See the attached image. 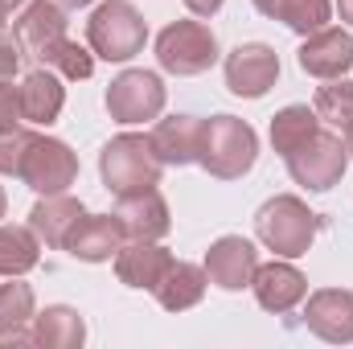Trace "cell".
Wrapping results in <instances>:
<instances>
[{
	"label": "cell",
	"mask_w": 353,
	"mask_h": 349,
	"mask_svg": "<svg viewBox=\"0 0 353 349\" xmlns=\"http://www.w3.org/2000/svg\"><path fill=\"white\" fill-rule=\"evenodd\" d=\"M345 148H350V161H353V132L345 136Z\"/></svg>",
	"instance_id": "74e56055"
},
{
	"label": "cell",
	"mask_w": 353,
	"mask_h": 349,
	"mask_svg": "<svg viewBox=\"0 0 353 349\" xmlns=\"http://www.w3.org/2000/svg\"><path fill=\"white\" fill-rule=\"evenodd\" d=\"M0 346H33V329H8L0 333Z\"/></svg>",
	"instance_id": "1f68e13d"
},
{
	"label": "cell",
	"mask_w": 353,
	"mask_h": 349,
	"mask_svg": "<svg viewBox=\"0 0 353 349\" xmlns=\"http://www.w3.org/2000/svg\"><path fill=\"white\" fill-rule=\"evenodd\" d=\"M161 157L152 148L148 136L140 132H123L115 136L103 152H99V173H103V185L123 197V193H140V189H152L161 185Z\"/></svg>",
	"instance_id": "3957f363"
},
{
	"label": "cell",
	"mask_w": 353,
	"mask_h": 349,
	"mask_svg": "<svg viewBox=\"0 0 353 349\" xmlns=\"http://www.w3.org/2000/svg\"><path fill=\"white\" fill-rule=\"evenodd\" d=\"M279 79V54L263 41H247L226 54V87L239 99H263Z\"/></svg>",
	"instance_id": "9c48e42d"
},
{
	"label": "cell",
	"mask_w": 353,
	"mask_h": 349,
	"mask_svg": "<svg viewBox=\"0 0 353 349\" xmlns=\"http://www.w3.org/2000/svg\"><path fill=\"white\" fill-rule=\"evenodd\" d=\"M255 8H259L263 17H271V21H283V25H288L292 33H300V37L325 29L329 17H333V4H329V0H255Z\"/></svg>",
	"instance_id": "603a6c76"
},
{
	"label": "cell",
	"mask_w": 353,
	"mask_h": 349,
	"mask_svg": "<svg viewBox=\"0 0 353 349\" xmlns=\"http://www.w3.org/2000/svg\"><path fill=\"white\" fill-rule=\"evenodd\" d=\"M255 267H259V251H255V243L243 239V235H222V239L205 251V275H210V283H218L222 292H243V288H251Z\"/></svg>",
	"instance_id": "30bf717a"
},
{
	"label": "cell",
	"mask_w": 353,
	"mask_h": 349,
	"mask_svg": "<svg viewBox=\"0 0 353 349\" xmlns=\"http://www.w3.org/2000/svg\"><path fill=\"white\" fill-rule=\"evenodd\" d=\"M316 132H321V115L312 107H304V103H292V107H283V111L271 115V148L279 157H292Z\"/></svg>",
	"instance_id": "cb8c5ba5"
},
{
	"label": "cell",
	"mask_w": 353,
	"mask_h": 349,
	"mask_svg": "<svg viewBox=\"0 0 353 349\" xmlns=\"http://www.w3.org/2000/svg\"><path fill=\"white\" fill-rule=\"evenodd\" d=\"M12 37H17V46H21L25 58H37L41 62V54L54 41L66 37V8L58 0H29L25 12L12 21Z\"/></svg>",
	"instance_id": "4fadbf2b"
},
{
	"label": "cell",
	"mask_w": 353,
	"mask_h": 349,
	"mask_svg": "<svg viewBox=\"0 0 353 349\" xmlns=\"http://www.w3.org/2000/svg\"><path fill=\"white\" fill-rule=\"evenodd\" d=\"M205 283H210L205 267L173 259V267H169V271L161 275V283H157L152 292H157L161 308H169V312H185V308L201 304V296H205Z\"/></svg>",
	"instance_id": "7402d4cb"
},
{
	"label": "cell",
	"mask_w": 353,
	"mask_h": 349,
	"mask_svg": "<svg viewBox=\"0 0 353 349\" xmlns=\"http://www.w3.org/2000/svg\"><path fill=\"white\" fill-rule=\"evenodd\" d=\"M87 41L94 58L103 62H128L144 50L148 41V25L140 17V8L132 0H103L87 21Z\"/></svg>",
	"instance_id": "277c9868"
},
{
	"label": "cell",
	"mask_w": 353,
	"mask_h": 349,
	"mask_svg": "<svg viewBox=\"0 0 353 349\" xmlns=\"http://www.w3.org/2000/svg\"><path fill=\"white\" fill-rule=\"evenodd\" d=\"M21 4H25V0H0V29H4V21H8Z\"/></svg>",
	"instance_id": "836d02e7"
},
{
	"label": "cell",
	"mask_w": 353,
	"mask_h": 349,
	"mask_svg": "<svg viewBox=\"0 0 353 349\" xmlns=\"http://www.w3.org/2000/svg\"><path fill=\"white\" fill-rule=\"evenodd\" d=\"M321 218L296 197V193H279L263 201V210L255 214V235L267 251H275L279 259H300L308 255V247L316 243Z\"/></svg>",
	"instance_id": "7a4b0ae2"
},
{
	"label": "cell",
	"mask_w": 353,
	"mask_h": 349,
	"mask_svg": "<svg viewBox=\"0 0 353 349\" xmlns=\"http://www.w3.org/2000/svg\"><path fill=\"white\" fill-rule=\"evenodd\" d=\"M62 107H66V87H62V79L50 66L46 70H29L21 79V111H25L29 123L50 128L62 115Z\"/></svg>",
	"instance_id": "ffe728a7"
},
{
	"label": "cell",
	"mask_w": 353,
	"mask_h": 349,
	"mask_svg": "<svg viewBox=\"0 0 353 349\" xmlns=\"http://www.w3.org/2000/svg\"><path fill=\"white\" fill-rule=\"evenodd\" d=\"M87 341V321L70 304H50L33 317V346L37 349H79Z\"/></svg>",
	"instance_id": "44dd1931"
},
{
	"label": "cell",
	"mask_w": 353,
	"mask_h": 349,
	"mask_svg": "<svg viewBox=\"0 0 353 349\" xmlns=\"http://www.w3.org/2000/svg\"><path fill=\"white\" fill-rule=\"evenodd\" d=\"M157 62L176 79L205 74L218 62V37L205 21H173L157 33Z\"/></svg>",
	"instance_id": "5b68a950"
},
{
	"label": "cell",
	"mask_w": 353,
	"mask_h": 349,
	"mask_svg": "<svg viewBox=\"0 0 353 349\" xmlns=\"http://www.w3.org/2000/svg\"><path fill=\"white\" fill-rule=\"evenodd\" d=\"M128 243V230L119 222V214H83L74 222V230L66 235V247L74 259L83 263H107L119 255V247Z\"/></svg>",
	"instance_id": "8fae6325"
},
{
	"label": "cell",
	"mask_w": 353,
	"mask_h": 349,
	"mask_svg": "<svg viewBox=\"0 0 353 349\" xmlns=\"http://www.w3.org/2000/svg\"><path fill=\"white\" fill-rule=\"evenodd\" d=\"M128 239H165L173 218H169V201L161 197V189H140V193H123L115 206Z\"/></svg>",
	"instance_id": "e0dca14e"
},
{
	"label": "cell",
	"mask_w": 353,
	"mask_h": 349,
	"mask_svg": "<svg viewBox=\"0 0 353 349\" xmlns=\"http://www.w3.org/2000/svg\"><path fill=\"white\" fill-rule=\"evenodd\" d=\"M33 140H37V132H25V128L0 132V173L4 177H21V165H25Z\"/></svg>",
	"instance_id": "f1b7e54d"
},
{
	"label": "cell",
	"mask_w": 353,
	"mask_h": 349,
	"mask_svg": "<svg viewBox=\"0 0 353 349\" xmlns=\"http://www.w3.org/2000/svg\"><path fill=\"white\" fill-rule=\"evenodd\" d=\"M201 123L197 115H169L152 128V148L161 157V165L169 169H181V165H193L197 161V144H201Z\"/></svg>",
	"instance_id": "ac0fdd59"
},
{
	"label": "cell",
	"mask_w": 353,
	"mask_h": 349,
	"mask_svg": "<svg viewBox=\"0 0 353 349\" xmlns=\"http://www.w3.org/2000/svg\"><path fill=\"white\" fill-rule=\"evenodd\" d=\"M21 181L33 189V193H66L74 181H79V157L70 152L66 140H54V136H37L25 165H21Z\"/></svg>",
	"instance_id": "ba28073f"
},
{
	"label": "cell",
	"mask_w": 353,
	"mask_h": 349,
	"mask_svg": "<svg viewBox=\"0 0 353 349\" xmlns=\"http://www.w3.org/2000/svg\"><path fill=\"white\" fill-rule=\"evenodd\" d=\"M41 66L58 70L62 79H74V83H83V79H90V74H94V50H83L79 41L62 37V41H54V46L41 54Z\"/></svg>",
	"instance_id": "4316f807"
},
{
	"label": "cell",
	"mask_w": 353,
	"mask_h": 349,
	"mask_svg": "<svg viewBox=\"0 0 353 349\" xmlns=\"http://www.w3.org/2000/svg\"><path fill=\"white\" fill-rule=\"evenodd\" d=\"M169 267H173V251L161 247L157 239H132V243H123L119 255H115V275H119V283L144 288V292H152Z\"/></svg>",
	"instance_id": "2e32d148"
},
{
	"label": "cell",
	"mask_w": 353,
	"mask_h": 349,
	"mask_svg": "<svg viewBox=\"0 0 353 349\" xmlns=\"http://www.w3.org/2000/svg\"><path fill=\"white\" fill-rule=\"evenodd\" d=\"M350 66H353V37L345 29L325 25V29L304 37V46H300V70L304 74L329 83V79H345Z\"/></svg>",
	"instance_id": "5bb4252c"
},
{
	"label": "cell",
	"mask_w": 353,
	"mask_h": 349,
	"mask_svg": "<svg viewBox=\"0 0 353 349\" xmlns=\"http://www.w3.org/2000/svg\"><path fill=\"white\" fill-rule=\"evenodd\" d=\"M312 111L321 115V123H329L341 136H350L353 132V83L350 79H329V87L316 90Z\"/></svg>",
	"instance_id": "484cf974"
},
{
	"label": "cell",
	"mask_w": 353,
	"mask_h": 349,
	"mask_svg": "<svg viewBox=\"0 0 353 349\" xmlns=\"http://www.w3.org/2000/svg\"><path fill=\"white\" fill-rule=\"evenodd\" d=\"M337 12H341V21L353 29V0H337Z\"/></svg>",
	"instance_id": "e575fe53"
},
{
	"label": "cell",
	"mask_w": 353,
	"mask_h": 349,
	"mask_svg": "<svg viewBox=\"0 0 353 349\" xmlns=\"http://www.w3.org/2000/svg\"><path fill=\"white\" fill-rule=\"evenodd\" d=\"M185 8H189L193 17H214V12L222 8V0H185Z\"/></svg>",
	"instance_id": "d6a6232c"
},
{
	"label": "cell",
	"mask_w": 353,
	"mask_h": 349,
	"mask_svg": "<svg viewBox=\"0 0 353 349\" xmlns=\"http://www.w3.org/2000/svg\"><path fill=\"white\" fill-rule=\"evenodd\" d=\"M33 288L21 283V275H12V283H0V333L25 329L33 325Z\"/></svg>",
	"instance_id": "83f0119b"
},
{
	"label": "cell",
	"mask_w": 353,
	"mask_h": 349,
	"mask_svg": "<svg viewBox=\"0 0 353 349\" xmlns=\"http://www.w3.org/2000/svg\"><path fill=\"white\" fill-rule=\"evenodd\" d=\"M21 119H25V111H21V87L0 83V132L21 128Z\"/></svg>",
	"instance_id": "f546056e"
},
{
	"label": "cell",
	"mask_w": 353,
	"mask_h": 349,
	"mask_svg": "<svg viewBox=\"0 0 353 349\" xmlns=\"http://www.w3.org/2000/svg\"><path fill=\"white\" fill-rule=\"evenodd\" d=\"M288 161V173L296 185H304V189H312V193H325V189H333L341 177H345V165H350V148H345V140L341 136H333V132H316V136H308L292 157H283Z\"/></svg>",
	"instance_id": "8992f818"
},
{
	"label": "cell",
	"mask_w": 353,
	"mask_h": 349,
	"mask_svg": "<svg viewBox=\"0 0 353 349\" xmlns=\"http://www.w3.org/2000/svg\"><path fill=\"white\" fill-rule=\"evenodd\" d=\"M304 325L329 346H350L353 341V292L345 288H321L304 304Z\"/></svg>",
	"instance_id": "7c38bea8"
},
{
	"label": "cell",
	"mask_w": 353,
	"mask_h": 349,
	"mask_svg": "<svg viewBox=\"0 0 353 349\" xmlns=\"http://www.w3.org/2000/svg\"><path fill=\"white\" fill-rule=\"evenodd\" d=\"M259 157V136L247 119L239 115H214L201 123V144H197V165L218 181H239L251 173Z\"/></svg>",
	"instance_id": "6da1fadb"
},
{
	"label": "cell",
	"mask_w": 353,
	"mask_h": 349,
	"mask_svg": "<svg viewBox=\"0 0 353 349\" xmlns=\"http://www.w3.org/2000/svg\"><path fill=\"white\" fill-rule=\"evenodd\" d=\"M251 288H255L259 308H267V312H292V308L308 296V279H304V271L292 267L288 259L259 263Z\"/></svg>",
	"instance_id": "9a60e30c"
},
{
	"label": "cell",
	"mask_w": 353,
	"mask_h": 349,
	"mask_svg": "<svg viewBox=\"0 0 353 349\" xmlns=\"http://www.w3.org/2000/svg\"><path fill=\"white\" fill-rule=\"evenodd\" d=\"M4 210H8V197H4V189H0V218H4Z\"/></svg>",
	"instance_id": "8d00e7d4"
},
{
	"label": "cell",
	"mask_w": 353,
	"mask_h": 349,
	"mask_svg": "<svg viewBox=\"0 0 353 349\" xmlns=\"http://www.w3.org/2000/svg\"><path fill=\"white\" fill-rule=\"evenodd\" d=\"M107 111L115 123H144L165 111V83L152 70H123L107 87Z\"/></svg>",
	"instance_id": "52a82bcc"
},
{
	"label": "cell",
	"mask_w": 353,
	"mask_h": 349,
	"mask_svg": "<svg viewBox=\"0 0 353 349\" xmlns=\"http://www.w3.org/2000/svg\"><path fill=\"white\" fill-rule=\"evenodd\" d=\"M62 8H87V4H94V0H58Z\"/></svg>",
	"instance_id": "d590c367"
},
{
	"label": "cell",
	"mask_w": 353,
	"mask_h": 349,
	"mask_svg": "<svg viewBox=\"0 0 353 349\" xmlns=\"http://www.w3.org/2000/svg\"><path fill=\"white\" fill-rule=\"evenodd\" d=\"M87 210H83V201L79 197H70V193H46L33 210H29V226H33V235L46 243V247H66V235L74 230V222L83 218Z\"/></svg>",
	"instance_id": "d6986e66"
},
{
	"label": "cell",
	"mask_w": 353,
	"mask_h": 349,
	"mask_svg": "<svg viewBox=\"0 0 353 349\" xmlns=\"http://www.w3.org/2000/svg\"><path fill=\"white\" fill-rule=\"evenodd\" d=\"M21 46H17V37H4L0 33V83H12L17 79V70H21Z\"/></svg>",
	"instance_id": "4dcf8cb0"
},
{
	"label": "cell",
	"mask_w": 353,
	"mask_h": 349,
	"mask_svg": "<svg viewBox=\"0 0 353 349\" xmlns=\"http://www.w3.org/2000/svg\"><path fill=\"white\" fill-rule=\"evenodd\" d=\"M41 259V239L33 226H0V275H25Z\"/></svg>",
	"instance_id": "d4e9b609"
}]
</instances>
